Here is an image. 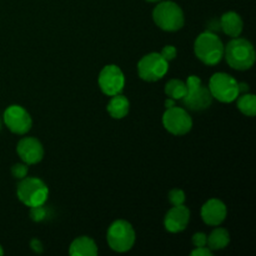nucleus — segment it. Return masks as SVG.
<instances>
[{
    "mask_svg": "<svg viewBox=\"0 0 256 256\" xmlns=\"http://www.w3.org/2000/svg\"><path fill=\"white\" fill-rule=\"evenodd\" d=\"M224 58L230 68L235 70H248L256 60L255 49L249 40L244 38H232L224 48Z\"/></svg>",
    "mask_w": 256,
    "mask_h": 256,
    "instance_id": "1",
    "label": "nucleus"
},
{
    "mask_svg": "<svg viewBox=\"0 0 256 256\" xmlns=\"http://www.w3.org/2000/svg\"><path fill=\"white\" fill-rule=\"evenodd\" d=\"M224 42L214 32H202L194 42V52L198 59L206 65H216L224 58Z\"/></svg>",
    "mask_w": 256,
    "mask_h": 256,
    "instance_id": "2",
    "label": "nucleus"
},
{
    "mask_svg": "<svg viewBox=\"0 0 256 256\" xmlns=\"http://www.w3.org/2000/svg\"><path fill=\"white\" fill-rule=\"evenodd\" d=\"M152 20L165 32H178L184 26L185 16L182 8L174 2H162L152 10Z\"/></svg>",
    "mask_w": 256,
    "mask_h": 256,
    "instance_id": "3",
    "label": "nucleus"
},
{
    "mask_svg": "<svg viewBox=\"0 0 256 256\" xmlns=\"http://www.w3.org/2000/svg\"><path fill=\"white\" fill-rule=\"evenodd\" d=\"M186 86L188 92L182 99V105L186 109L192 112H202L212 106L214 98L210 92L209 86H205L199 76L190 75L186 80Z\"/></svg>",
    "mask_w": 256,
    "mask_h": 256,
    "instance_id": "4",
    "label": "nucleus"
},
{
    "mask_svg": "<svg viewBox=\"0 0 256 256\" xmlns=\"http://www.w3.org/2000/svg\"><path fill=\"white\" fill-rule=\"evenodd\" d=\"M18 199L25 206L34 208L44 205L49 196V188L39 178H28L20 180L16 188Z\"/></svg>",
    "mask_w": 256,
    "mask_h": 256,
    "instance_id": "5",
    "label": "nucleus"
},
{
    "mask_svg": "<svg viewBox=\"0 0 256 256\" xmlns=\"http://www.w3.org/2000/svg\"><path fill=\"white\" fill-rule=\"evenodd\" d=\"M106 240L112 250L116 252H126L134 246L136 234L129 222L116 220L108 229Z\"/></svg>",
    "mask_w": 256,
    "mask_h": 256,
    "instance_id": "6",
    "label": "nucleus"
},
{
    "mask_svg": "<svg viewBox=\"0 0 256 256\" xmlns=\"http://www.w3.org/2000/svg\"><path fill=\"white\" fill-rule=\"evenodd\" d=\"M209 90L212 98L220 102H232L240 95L239 82L226 72H215L209 82Z\"/></svg>",
    "mask_w": 256,
    "mask_h": 256,
    "instance_id": "7",
    "label": "nucleus"
},
{
    "mask_svg": "<svg viewBox=\"0 0 256 256\" xmlns=\"http://www.w3.org/2000/svg\"><path fill=\"white\" fill-rule=\"evenodd\" d=\"M169 62L162 56L160 52H149L138 62V74L145 82H158L166 75Z\"/></svg>",
    "mask_w": 256,
    "mask_h": 256,
    "instance_id": "8",
    "label": "nucleus"
},
{
    "mask_svg": "<svg viewBox=\"0 0 256 256\" xmlns=\"http://www.w3.org/2000/svg\"><path fill=\"white\" fill-rule=\"evenodd\" d=\"M162 125L170 134L182 136L192 130V119L186 109L174 105L165 110L162 115Z\"/></svg>",
    "mask_w": 256,
    "mask_h": 256,
    "instance_id": "9",
    "label": "nucleus"
},
{
    "mask_svg": "<svg viewBox=\"0 0 256 256\" xmlns=\"http://www.w3.org/2000/svg\"><path fill=\"white\" fill-rule=\"evenodd\" d=\"M99 86L108 96L120 94L125 86V76L118 65L109 64L102 69L99 74Z\"/></svg>",
    "mask_w": 256,
    "mask_h": 256,
    "instance_id": "10",
    "label": "nucleus"
},
{
    "mask_svg": "<svg viewBox=\"0 0 256 256\" xmlns=\"http://www.w3.org/2000/svg\"><path fill=\"white\" fill-rule=\"evenodd\" d=\"M5 125L12 132L18 135H24L32 129V120L29 112L20 105H10L4 112Z\"/></svg>",
    "mask_w": 256,
    "mask_h": 256,
    "instance_id": "11",
    "label": "nucleus"
},
{
    "mask_svg": "<svg viewBox=\"0 0 256 256\" xmlns=\"http://www.w3.org/2000/svg\"><path fill=\"white\" fill-rule=\"evenodd\" d=\"M18 155L26 165L38 164L44 158V148L36 138H22L16 146Z\"/></svg>",
    "mask_w": 256,
    "mask_h": 256,
    "instance_id": "12",
    "label": "nucleus"
},
{
    "mask_svg": "<svg viewBox=\"0 0 256 256\" xmlns=\"http://www.w3.org/2000/svg\"><path fill=\"white\" fill-rule=\"evenodd\" d=\"M190 222V210L182 205H172L166 212L164 219V226L169 232H180L186 229Z\"/></svg>",
    "mask_w": 256,
    "mask_h": 256,
    "instance_id": "13",
    "label": "nucleus"
},
{
    "mask_svg": "<svg viewBox=\"0 0 256 256\" xmlns=\"http://www.w3.org/2000/svg\"><path fill=\"white\" fill-rule=\"evenodd\" d=\"M228 216L226 205L219 199H210L202 206V219L210 226H219Z\"/></svg>",
    "mask_w": 256,
    "mask_h": 256,
    "instance_id": "14",
    "label": "nucleus"
},
{
    "mask_svg": "<svg viewBox=\"0 0 256 256\" xmlns=\"http://www.w3.org/2000/svg\"><path fill=\"white\" fill-rule=\"evenodd\" d=\"M244 28L242 16L235 12H228L220 18V29L230 38L240 36Z\"/></svg>",
    "mask_w": 256,
    "mask_h": 256,
    "instance_id": "15",
    "label": "nucleus"
},
{
    "mask_svg": "<svg viewBox=\"0 0 256 256\" xmlns=\"http://www.w3.org/2000/svg\"><path fill=\"white\" fill-rule=\"evenodd\" d=\"M69 254L72 256H96L98 245L92 238L80 236L72 242Z\"/></svg>",
    "mask_w": 256,
    "mask_h": 256,
    "instance_id": "16",
    "label": "nucleus"
},
{
    "mask_svg": "<svg viewBox=\"0 0 256 256\" xmlns=\"http://www.w3.org/2000/svg\"><path fill=\"white\" fill-rule=\"evenodd\" d=\"M106 109L112 118H114V119H122V118H125L128 114H129V110H130L129 99H128L125 95H122V94L112 95L110 102H108Z\"/></svg>",
    "mask_w": 256,
    "mask_h": 256,
    "instance_id": "17",
    "label": "nucleus"
},
{
    "mask_svg": "<svg viewBox=\"0 0 256 256\" xmlns=\"http://www.w3.org/2000/svg\"><path fill=\"white\" fill-rule=\"evenodd\" d=\"M230 234L224 228H216L208 236V248L210 250H222L229 245Z\"/></svg>",
    "mask_w": 256,
    "mask_h": 256,
    "instance_id": "18",
    "label": "nucleus"
},
{
    "mask_svg": "<svg viewBox=\"0 0 256 256\" xmlns=\"http://www.w3.org/2000/svg\"><path fill=\"white\" fill-rule=\"evenodd\" d=\"M238 109L246 116H255L256 114V96L254 94L244 92L236 98Z\"/></svg>",
    "mask_w": 256,
    "mask_h": 256,
    "instance_id": "19",
    "label": "nucleus"
},
{
    "mask_svg": "<svg viewBox=\"0 0 256 256\" xmlns=\"http://www.w3.org/2000/svg\"><path fill=\"white\" fill-rule=\"evenodd\" d=\"M188 92L186 82L180 79H172L165 85V94L174 100H182Z\"/></svg>",
    "mask_w": 256,
    "mask_h": 256,
    "instance_id": "20",
    "label": "nucleus"
},
{
    "mask_svg": "<svg viewBox=\"0 0 256 256\" xmlns=\"http://www.w3.org/2000/svg\"><path fill=\"white\" fill-rule=\"evenodd\" d=\"M48 216V209H45L44 205H39V206L30 208V218L34 222H42V220L46 219Z\"/></svg>",
    "mask_w": 256,
    "mask_h": 256,
    "instance_id": "21",
    "label": "nucleus"
},
{
    "mask_svg": "<svg viewBox=\"0 0 256 256\" xmlns=\"http://www.w3.org/2000/svg\"><path fill=\"white\" fill-rule=\"evenodd\" d=\"M185 199H186V196H185V192L182 189H172L169 192V202L172 205L184 204Z\"/></svg>",
    "mask_w": 256,
    "mask_h": 256,
    "instance_id": "22",
    "label": "nucleus"
},
{
    "mask_svg": "<svg viewBox=\"0 0 256 256\" xmlns=\"http://www.w3.org/2000/svg\"><path fill=\"white\" fill-rule=\"evenodd\" d=\"M28 172H29V169H28L25 162L14 164L12 166V175L15 178V179H19V180L24 179V178L28 175Z\"/></svg>",
    "mask_w": 256,
    "mask_h": 256,
    "instance_id": "23",
    "label": "nucleus"
},
{
    "mask_svg": "<svg viewBox=\"0 0 256 256\" xmlns=\"http://www.w3.org/2000/svg\"><path fill=\"white\" fill-rule=\"evenodd\" d=\"M160 54H162V56L164 58L166 62H172V60H174L175 58H176L178 50H176V48L172 46V45H166V46L162 48V50L160 52Z\"/></svg>",
    "mask_w": 256,
    "mask_h": 256,
    "instance_id": "24",
    "label": "nucleus"
},
{
    "mask_svg": "<svg viewBox=\"0 0 256 256\" xmlns=\"http://www.w3.org/2000/svg\"><path fill=\"white\" fill-rule=\"evenodd\" d=\"M192 244L195 248L208 246V236L204 232H196V234L192 235Z\"/></svg>",
    "mask_w": 256,
    "mask_h": 256,
    "instance_id": "25",
    "label": "nucleus"
},
{
    "mask_svg": "<svg viewBox=\"0 0 256 256\" xmlns=\"http://www.w3.org/2000/svg\"><path fill=\"white\" fill-rule=\"evenodd\" d=\"M192 256H212V250H210L208 246H200V248H195L194 250L192 252Z\"/></svg>",
    "mask_w": 256,
    "mask_h": 256,
    "instance_id": "26",
    "label": "nucleus"
},
{
    "mask_svg": "<svg viewBox=\"0 0 256 256\" xmlns=\"http://www.w3.org/2000/svg\"><path fill=\"white\" fill-rule=\"evenodd\" d=\"M30 246H32V249L34 250L35 252H38V254H39V252H42V242H40V240H38V239H32V242H30Z\"/></svg>",
    "mask_w": 256,
    "mask_h": 256,
    "instance_id": "27",
    "label": "nucleus"
},
{
    "mask_svg": "<svg viewBox=\"0 0 256 256\" xmlns=\"http://www.w3.org/2000/svg\"><path fill=\"white\" fill-rule=\"evenodd\" d=\"M239 92L240 94H244V92H249V85L246 82H239Z\"/></svg>",
    "mask_w": 256,
    "mask_h": 256,
    "instance_id": "28",
    "label": "nucleus"
},
{
    "mask_svg": "<svg viewBox=\"0 0 256 256\" xmlns=\"http://www.w3.org/2000/svg\"><path fill=\"white\" fill-rule=\"evenodd\" d=\"M174 105H175V100L172 99V98H169V99L165 100V108H166V109L174 106Z\"/></svg>",
    "mask_w": 256,
    "mask_h": 256,
    "instance_id": "29",
    "label": "nucleus"
},
{
    "mask_svg": "<svg viewBox=\"0 0 256 256\" xmlns=\"http://www.w3.org/2000/svg\"><path fill=\"white\" fill-rule=\"evenodd\" d=\"M146 2H162V0H146Z\"/></svg>",
    "mask_w": 256,
    "mask_h": 256,
    "instance_id": "30",
    "label": "nucleus"
},
{
    "mask_svg": "<svg viewBox=\"0 0 256 256\" xmlns=\"http://www.w3.org/2000/svg\"><path fill=\"white\" fill-rule=\"evenodd\" d=\"M2 254H4V250H2V245H0V255H2Z\"/></svg>",
    "mask_w": 256,
    "mask_h": 256,
    "instance_id": "31",
    "label": "nucleus"
},
{
    "mask_svg": "<svg viewBox=\"0 0 256 256\" xmlns=\"http://www.w3.org/2000/svg\"><path fill=\"white\" fill-rule=\"evenodd\" d=\"M0 130H2V119H0Z\"/></svg>",
    "mask_w": 256,
    "mask_h": 256,
    "instance_id": "32",
    "label": "nucleus"
}]
</instances>
